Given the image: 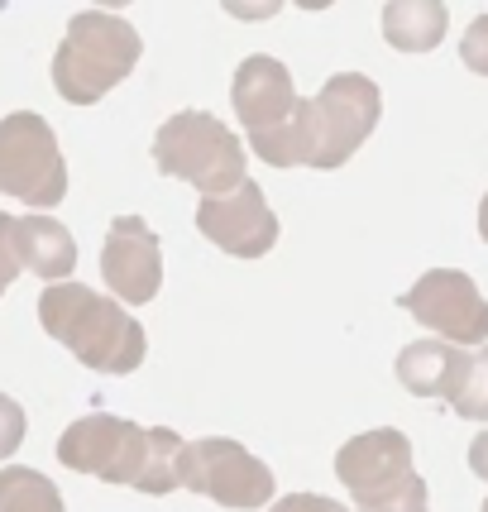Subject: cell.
Masks as SVG:
<instances>
[{
  "label": "cell",
  "mask_w": 488,
  "mask_h": 512,
  "mask_svg": "<svg viewBox=\"0 0 488 512\" xmlns=\"http://www.w3.org/2000/svg\"><path fill=\"white\" fill-rule=\"evenodd\" d=\"M182 436L173 426H134L111 412H91L58 436V460L72 474H91L106 484H134L139 493L178 489Z\"/></svg>",
  "instance_id": "obj_1"
},
{
  "label": "cell",
  "mask_w": 488,
  "mask_h": 512,
  "mask_svg": "<svg viewBox=\"0 0 488 512\" xmlns=\"http://www.w3.org/2000/svg\"><path fill=\"white\" fill-rule=\"evenodd\" d=\"M39 326L67 345L96 374H134L144 364L149 335L115 297L82 283H53L39 297Z\"/></svg>",
  "instance_id": "obj_2"
},
{
  "label": "cell",
  "mask_w": 488,
  "mask_h": 512,
  "mask_svg": "<svg viewBox=\"0 0 488 512\" xmlns=\"http://www.w3.org/2000/svg\"><path fill=\"white\" fill-rule=\"evenodd\" d=\"M144 53V39L130 20L106 10H82L67 20V34L53 53V87L67 106H96L111 87H120Z\"/></svg>",
  "instance_id": "obj_3"
},
{
  "label": "cell",
  "mask_w": 488,
  "mask_h": 512,
  "mask_svg": "<svg viewBox=\"0 0 488 512\" xmlns=\"http://www.w3.org/2000/svg\"><path fill=\"white\" fill-rule=\"evenodd\" d=\"M154 163L168 178L192 182L201 197H225L244 182V144L225 120L206 111H178L154 134Z\"/></svg>",
  "instance_id": "obj_4"
},
{
  "label": "cell",
  "mask_w": 488,
  "mask_h": 512,
  "mask_svg": "<svg viewBox=\"0 0 488 512\" xmlns=\"http://www.w3.org/2000/svg\"><path fill=\"white\" fill-rule=\"evenodd\" d=\"M0 192L34 211H53L67 197V163L44 115L10 111L0 120Z\"/></svg>",
  "instance_id": "obj_5"
},
{
  "label": "cell",
  "mask_w": 488,
  "mask_h": 512,
  "mask_svg": "<svg viewBox=\"0 0 488 512\" xmlns=\"http://www.w3.org/2000/svg\"><path fill=\"white\" fill-rule=\"evenodd\" d=\"M378 115H383V91L369 82L364 72H340L331 77L316 101H307V134H311V163L331 173L340 163L359 154V144L374 134Z\"/></svg>",
  "instance_id": "obj_6"
},
{
  "label": "cell",
  "mask_w": 488,
  "mask_h": 512,
  "mask_svg": "<svg viewBox=\"0 0 488 512\" xmlns=\"http://www.w3.org/2000/svg\"><path fill=\"white\" fill-rule=\"evenodd\" d=\"M178 489H192L221 508H240V512H254L264 508L278 479L273 469L249 455L240 441H225V436H206V441H192L182 446L178 455Z\"/></svg>",
  "instance_id": "obj_7"
},
{
  "label": "cell",
  "mask_w": 488,
  "mask_h": 512,
  "mask_svg": "<svg viewBox=\"0 0 488 512\" xmlns=\"http://www.w3.org/2000/svg\"><path fill=\"white\" fill-rule=\"evenodd\" d=\"M402 312H412L422 326L436 331V340L465 350L488 340V302L474 288V278L460 268H431L398 297Z\"/></svg>",
  "instance_id": "obj_8"
},
{
  "label": "cell",
  "mask_w": 488,
  "mask_h": 512,
  "mask_svg": "<svg viewBox=\"0 0 488 512\" xmlns=\"http://www.w3.org/2000/svg\"><path fill=\"white\" fill-rule=\"evenodd\" d=\"M197 230L216 249L235 254V259H264L268 249L278 245V216L268 206L264 187L249 178L235 192H225V197H201Z\"/></svg>",
  "instance_id": "obj_9"
},
{
  "label": "cell",
  "mask_w": 488,
  "mask_h": 512,
  "mask_svg": "<svg viewBox=\"0 0 488 512\" xmlns=\"http://www.w3.org/2000/svg\"><path fill=\"white\" fill-rule=\"evenodd\" d=\"M101 273H106V288H111L115 302H130V307L154 302L158 288H163L158 235L139 216H115L106 249H101Z\"/></svg>",
  "instance_id": "obj_10"
},
{
  "label": "cell",
  "mask_w": 488,
  "mask_h": 512,
  "mask_svg": "<svg viewBox=\"0 0 488 512\" xmlns=\"http://www.w3.org/2000/svg\"><path fill=\"white\" fill-rule=\"evenodd\" d=\"M407 474H412V441L402 436L398 426L364 431L355 441H345L340 455H335V479L350 489L355 503H369L378 493L398 489Z\"/></svg>",
  "instance_id": "obj_11"
},
{
  "label": "cell",
  "mask_w": 488,
  "mask_h": 512,
  "mask_svg": "<svg viewBox=\"0 0 488 512\" xmlns=\"http://www.w3.org/2000/svg\"><path fill=\"white\" fill-rule=\"evenodd\" d=\"M230 106L249 139L254 134H273L292 111H297V91H292V72L268 53H254L235 67V82H230Z\"/></svg>",
  "instance_id": "obj_12"
},
{
  "label": "cell",
  "mask_w": 488,
  "mask_h": 512,
  "mask_svg": "<svg viewBox=\"0 0 488 512\" xmlns=\"http://www.w3.org/2000/svg\"><path fill=\"white\" fill-rule=\"evenodd\" d=\"M469 355L445 345V340H412L398 355V383L412 398H455V388L465 379Z\"/></svg>",
  "instance_id": "obj_13"
},
{
  "label": "cell",
  "mask_w": 488,
  "mask_h": 512,
  "mask_svg": "<svg viewBox=\"0 0 488 512\" xmlns=\"http://www.w3.org/2000/svg\"><path fill=\"white\" fill-rule=\"evenodd\" d=\"M15 254H20V268H29L34 278H48V283H67L77 268V240L53 216H20L15 221Z\"/></svg>",
  "instance_id": "obj_14"
},
{
  "label": "cell",
  "mask_w": 488,
  "mask_h": 512,
  "mask_svg": "<svg viewBox=\"0 0 488 512\" xmlns=\"http://www.w3.org/2000/svg\"><path fill=\"white\" fill-rule=\"evenodd\" d=\"M450 10L441 0H388L383 5V39L398 53H431L445 39Z\"/></svg>",
  "instance_id": "obj_15"
},
{
  "label": "cell",
  "mask_w": 488,
  "mask_h": 512,
  "mask_svg": "<svg viewBox=\"0 0 488 512\" xmlns=\"http://www.w3.org/2000/svg\"><path fill=\"white\" fill-rule=\"evenodd\" d=\"M0 512H63L58 484L29 465L0 469Z\"/></svg>",
  "instance_id": "obj_16"
},
{
  "label": "cell",
  "mask_w": 488,
  "mask_h": 512,
  "mask_svg": "<svg viewBox=\"0 0 488 512\" xmlns=\"http://www.w3.org/2000/svg\"><path fill=\"white\" fill-rule=\"evenodd\" d=\"M450 407L465 422H488V345L469 355V369H465V379H460V388H455Z\"/></svg>",
  "instance_id": "obj_17"
},
{
  "label": "cell",
  "mask_w": 488,
  "mask_h": 512,
  "mask_svg": "<svg viewBox=\"0 0 488 512\" xmlns=\"http://www.w3.org/2000/svg\"><path fill=\"white\" fill-rule=\"evenodd\" d=\"M355 512H431V503H426V479L412 469L398 489L378 493L369 503H355Z\"/></svg>",
  "instance_id": "obj_18"
},
{
  "label": "cell",
  "mask_w": 488,
  "mask_h": 512,
  "mask_svg": "<svg viewBox=\"0 0 488 512\" xmlns=\"http://www.w3.org/2000/svg\"><path fill=\"white\" fill-rule=\"evenodd\" d=\"M24 446V407L10 393H0V460H10Z\"/></svg>",
  "instance_id": "obj_19"
},
{
  "label": "cell",
  "mask_w": 488,
  "mask_h": 512,
  "mask_svg": "<svg viewBox=\"0 0 488 512\" xmlns=\"http://www.w3.org/2000/svg\"><path fill=\"white\" fill-rule=\"evenodd\" d=\"M460 58H465L469 72L488 77V15H479V20L465 29V39H460Z\"/></svg>",
  "instance_id": "obj_20"
},
{
  "label": "cell",
  "mask_w": 488,
  "mask_h": 512,
  "mask_svg": "<svg viewBox=\"0 0 488 512\" xmlns=\"http://www.w3.org/2000/svg\"><path fill=\"white\" fill-rule=\"evenodd\" d=\"M20 278V254H15V221L0 211V297H5V288Z\"/></svg>",
  "instance_id": "obj_21"
},
{
  "label": "cell",
  "mask_w": 488,
  "mask_h": 512,
  "mask_svg": "<svg viewBox=\"0 0 488 512\" xmlns=\"http://www.w3.org/2000/svg\"><path fill=\"white\" fill-rule=\"evenodd\" d=\"M268 512H350V508H340L335 498H321V493H288V498H278Z\"/></svg>",
  "instance_id": "obj_22"
},
{
  "label": "cell",
  "mask_w": 488,
  "mask_h": 512,
  "mask_svg": "<svg viewBox=\"0 0 488 512\" xmlns=\"http://www.w3.org/2000/svg\"><path fill=\"white\" fill-rule=\"evenodd\" d=\"M469 469H474L479 479H488V431L474 436V446H469Z\"/></svg>",
  "instance_id": "obj_23"
},
{
  "label": "cell",
  "mask_w": 488,
  "mask_h": 512,
  "mask_svg": "<svg viewBox=\"0 0 488 512\" xmlns=\"http://www.w3.org/2000/svg\"><path fill=\"white\" fill-rule=\"evenodd\" d=\"M479 235H484V245H488V192H484V201H479Z\"/></svg>",
  "instance_id": "obj_24"
},
{
  "label": "cell",
  "mask_w": 488,
  "mask_h": 512,
  "mask_svg": "<svg viewBox=\"0 0 488 512\" xmlns=\"http://www.w3.org/2000/svg\"><path fill=\"white\" fill-rule=\"evenodd\" d=\"M484 512H488V498H484Z\"/></svg>",
  "instance_id": "obj_25"
}]
</instances>
